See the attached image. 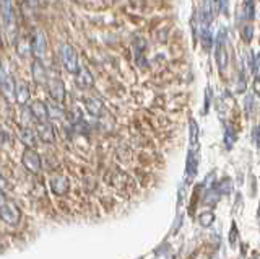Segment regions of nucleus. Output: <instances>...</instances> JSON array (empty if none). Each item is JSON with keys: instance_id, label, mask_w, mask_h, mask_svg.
Listing matches in <instances>:
<instances>
[{"instance_id": "nucleus-34", "label": "nucleus", "mask_w": 260, "mask_h": 259, "mask_svg": "<svg viewBox=\"0 0 260 259\" xmlns=\"http://www.w3.org/2000/svg\"><path fill=\"white\" fill-rule=\"evenodd\" d=\"M7 202V197H5V194H4V191L0 189V207H2L4 204Z\"/></svg>"}, {"instance_id": "nucleus-8", "label": "nucleus", "mask_w": 260, "mask_h": 259, "mask_svg": "<svg viewBox=\"0 0 260 259\" xmlns=\"http://www.w3.org/2000/svg\"><path fill=\"white\" fill-rule=\"evenodd\" d=\"M29 112H31V116L36 119V123H44V121H49L47 106H46V103L41 101V100H35L29 104Z\"/></svg>"}, {"instance_id": "nucleus-30", "label": "nucleus", "mask_w": 260, "mask_h": 259, "mask_svg": "<svg viewBox=\"0 0 260 259\" xmlns=\"http://www.w3.org/2000/svg\"><path fill=\"white\" fill-rule=\"evenodd\" d=\"M247 66H249V72H254V66H255V55H254V52H249V55H247Z\"/></svg>"}, {"instance_id": "nucleus-19", "label": "nucleus", "mask_w": 260, "mask_h": 259, "mask_svg": "<svg viewBox=\"0 0 260 259\" xmlns=\"http://www.w3.org/2000/svg\"><path fill=\"white\" fill-rule=\"evenodd\" d=\"M223 140H224V145H226L228 150L233 149V145L236 143V140H238V135H236L233 126L224 124V137H223Z\"/></svg>"}, {"instance_id": "nucleus-18", "label": "nucleus", "mask_w": 260, "mask_h": 259, "mask_svg": "<svg viewBox=\"0 0 260 259\" xmlns=\"http://www.w3.org/2000/svg\"><path fill=\"white\" fill-rule=\"evenodd\" d=\"M85 104H86V111L89 112V114H93V116H101L103 112H104L103 103L100 100H96V98L85 100Z\"/></svg>"}, {"instance_id": "nucleus-11", "label": "nucleus", "mask_w": 260, "mask_h": 259, "mask_svg": "<svg viewBox=\"0 0 260 259\" xmlns=\"http://www.w3.org/2000/svg\"><path fill=\"white\" fill-rule=\"evenodd\" d=\"M0 92H2L4 95H7V96L13 95V92H15L13 78H12V77H8V75L5 74V70H4V67H2V64H0Z\"/></svg>"}, {"instance_id": "nucleus-26", "label": "nucleus", "mask_w": 260, "mask_h": 259, "mask_svg": "<svg viewBox=\"0 0 260 259\" xmlns=\"http://www.w3.org/2000/svg\"><path fill=\"white\" fill-rule=\"evenodd\" d=\"M238 240H239V232H238V226H236V223L233 222L231 230H230V245L234 248L236 243H238Z\"/></svg>"}, {"instance_id": "nucleus-15", "label": "nucleus", "mask_w": 260, "mask_h": 259, "mask_svg": "<svg viewBox=\"0 0 260 259\" xmlns=\"http://www.w3.org/2000/svg\"><path fill=\"white\" fill-rule=\"evenodd\" d=\"M46 106H47L49 119H54V121H63L65 119V111L60 106V103H57V101H47Z\"/></svg>"}, {"instance_id": "nucleus-6", "label": "nucleus", "mask_w": 260, "mask_h": 259, "mask_svg": "<svg viewBox=\"0 0 260 259\" xmlns=\"http://www.w3.org/2000/svg\"><path fill=\"white\" fill-rule=\"evenodd\" d=\"M36 135L39 137V140L44 142V143H54L55 142L54 126L49 123V121H44V123H36Z\"/></svg>"}, {"instance_id": "nucleus-1", "label": "nucleus", "mask_w": 260, "mask_h": 259, "mask_svg": "<svg viewBox=\"0 0 260 259\" xmlns=\"http://www.w3.org/2000/svg\"><path fill=\"white\" fill-rule=\"evenodd\" d=\"M0 15H2L4 28L7 31L8 38L15 41L16 38V21H15V10L12 0H0Z\"/></svg>"}, {"instance_id": "nucleus-20", "label": "nucleus", "mask_w": 260, "mask_h": 259, "mask_svg": "<svg viewBox=\"0 0 260 259\" xmlns=\"http://www.w3.org/2000/svg\"><path fill=\"white\" fill-rule=\"evenodd\" d=\"M242 13H244V18H246L247 21L254 20V17H255V4H254V0H244Z\"/></svg>"}, {"instance_id": "nucleus-16", "label": "nucleus", "mask_w": 260, "mask_h": 259, "mask_svg": "<svg viewBox=\"0 0 260 259\" xmlns=\"http://www.w3.org/2000/svg\"><path fill=\"white\" fill-rule=\"evenodd\" d=\"M197 169H199V160L195 157L193 150L189 152L187 155V165H185V171H187V180H193V176L197 175Z\"/></svg>"}, {"instance_id": "nucleus-2", "label": "nucleus", "mask_w": 260, "mask_h": 259, "mask_svg": "<svg viewBox=\"0 0 260 259\" xmlns=\"http://www.w3.org/2000/svg\"><path fill=\"white\" fill-rule=\"evenodd\" d=\"M0 218H2V222H5L7 225L16 226L21 222V210L13 200L7 199L5 204L0 207Z\"/></svg>"}, {"instance_id": "nucleus-21", "label": "nucleus", "mask_w": 260, "mask_h": 259, "mask_svg": "<svg viewBox=\"0 0 260 259\" xmlns=\"http://www.w3.org/2000/svg\"><path fill=\"white\" fill-rule=\"evenodd\" d=\"M219 196H221V194H219V191L216 189V188H213V186H211L210 188V191L205 194V199H203V204L205 206H210V207H213L216 202L219 200Z\"/></svg>"}, {"instance_id": "nucleus-13", "label": "nucleus", "mask_w": 260, "mask_h": 259, "mask_svg": "<svg viewBox=\"0 0 260 259\" xmlns=\"http://www.w3.org/2000/svg\"><path fill=\"white\" fill-rule=\"evenodd\" d=\"M15 100L16 103H20V104H26L28 100H29V87L24 83V82H16L15 83Z\"/></svg>"}, {"instance_id": "nucleus-33", "label": "nucleus", "mask_w": 260, "mask_h": 259, "mask_svg": "<svg viewBox=\"0 0 260 259\" xmlns=\"http://www.w3.org/2000/svg\"><path fill=\"white\" fill-rule=\"evenodd\" d=\"M255 142H257V147L260 149V124H258V127L255 129Z\"/></svg>"}, {"instance_id": "nucleus-5", "label": "nucleus", "mask_w": 260, "mask_h": 259, "mask_svg": "<svg viewBox=\"0 0 260 259\" xmlns=\"http://www.w3.org/2000/svg\"><path fill=\"white\" fill-rule=\"evenodd\" d=\"M21 163L32 175H38L41 171V168H43V163H41V158H39V153L32 147H24V150L21 153Z\"/></svg>"}, {"instance_id": "nucleus-32", "label": "nucleus", "mask_w": 260, "mask_h": 259, "mask_svg": "<svg viewBox=\"0 0 260 259\" xmlns=\"http://www.w3.org/2000/svg\"><path fill=\"white\" fill-rule=\"evenodd\" d=\"M254 93H255L257 96H260V78H257V77H255V80H254Z\"/></svg>"}, {"instance_id": "nucleus-23", "label": "nucleus", "mask_w": 260, "mask_h": 259, "mask_svg": "<svg viewBox=\"0 0 260 259\" xmlns=\"http://www.w3.org/2000/svg\"><path fill=\"white\" fill-rule=\"evenodd\" d=\"M213 222H215V214L211 210H205V212H202L199 215V223L202 226H210Z\"/></svg>"}, {"instance_id": "nucleus-14", "label": "nucleus", "mask_w": 260, "mask_h": 259, "mask_svg": "<svg viewBox=\"0 0 260 259\" xmlns=\"http://www.w3.org/2000/svg\"><path fill=\"white\" fill-rule=\"evenodd\" d=\"M31 72H32V78H35L36 83H39V85L46 83L47 74H46V69L43 66V62H41V59H35V62H32V67H31Z\"/></svg>"}, {"instance_id": "nucleus-28", "label": "nucleus", "mask_w": 260, "mask_h": 259, "mask_svg": "<svg viewBox=\"0 0 260 259\" xmlns=\"http://www.w3.org/2000/svg\"><path fill=\"white\" fill-rule=\"evenodd\" d=\"M244 90H246V75H244V70H241L239 74V87H238V93H242Z\"/></svg>"}, {"instance_id": "nucleus-12", "label": "nucleus", "mask_w": 260, "mask_h": 259, "mask_svg": "<svg viewBox=\"0 0 260 259\" xmlns=\"http://www.w3.org/2000/svg\"><path fill=\"white\" fill-rule=\"evenodd\" d=\"M49 184H51V191L57 196H63L69 191V181L63 176H54Z\"/></svg>"}, {"instance_id": "nucleus-17", "label": "nucleus", "mask_w": 260, "mask_h": 259, "mask_svg": "<svg viewBox=\"0 0 260 259\" xmlns=\"http://www.w3.org/2000/svg\"><path fill=\"white\" fill-rule=\"evenodd\" d=\"M18 137H20V140L23 142L24 147H35V145H36V135H35V132H32L31 129H28L26 126L20 127Z\"/></svg>"}, {"instance_id": "nucleus-4", "label": "nucleus", "mask_w": 260, "mask_h": 259, "mask_svg": "<svg viewBox=\"0 0 260 259\" xmlns=\"http://www.w3.org/2000/svg\"><path fill=\"white\" fill-rule=\"evenodd\" d=\"M215 57L219 70H224L228 66V47H226V31L221 30L218 31L216 39H215Z\"/></svg>"}, {"instance_id": "nucleus-31", "label": "nucleus", "mask_w": 260, "mask_h": 259, "mask_svg": "<svg viewBox=\"0 0 260 259\" xmlns=\"http://www.w3.org/2000/svg\"><path fill=\"white\" fill-rule=\"evenodd\" d=\"M254 74L257 75V78H260V54L255 55V66H254Z\"/></svg>"}, {"instance_id": "nucleus-35", "label": "nucleus", "mask_w": 260, "mask_h": 259, "mask_svg": "<svg viewBox=\"0 0 260 259\" xmlns=\"http://www.w3.org/2000/svg\"><path fill=\"white\" fill-rule=\"evenodd\" d=\"M258 210H260V209H258ZM258 217H260V212H258Z\"/></svg>"}, {"instance_id": "nucleus-24", "label": "nucleus", "mask_w": 260, "mask_h": 259, "mask_svg": "<svg viewBox=\"0 0 260 259\" xmlns=\"http://www.w3.org/2000/svg\"><path fill=\"white\" fill-rule=\"evenodd\" d=\"M211 4H213V9L216 13L228 15V12H230V2L228 0H211Z\"/></svg>"}, {"instance_id": "nucleus-7", "label": "nucleus", "mask_w": 260, "mask_h": 259, "mask_svg": "<svg viewBox=\"0 0 260 259\" xmlns=\"http://www.w3.org/2000/svg\"><path fill=\"white\" fill-rule=\"evenodd\" d=\"M31 51L35 54L36 59H43L47 51V41H46V35L43 31H36L35 36H32V43H31Z\"/></svg>"}, {"instance_id": "nucleus-22", "label": "nucleus", "mask_w": 260, "mask_h": 259, "mask_svg": "<svg viewBox=\"0 0 260 259\" xmlns=\"http://www.w3.org/2000/svg\"><path fill=\"white\" fill-rule=\"evenodd\" d=\"M199 147V124L192 119L190 121V150Z\"/></svg>"}, {"instance_id": "nucleus-25", "label": "nucleus", "mask_w": 260, "mask_h": 259, "mask_svg": "<svg viewBox=\"0 0 260 259\" xmlns=\"http://www.w3.org/2000/svg\"><path fill=\"white\" fill-rule=\"evenodd\" d=\"M216 189L219 191V194H224V196H228V194H230L231 189H233V184H231L230 178H224V180L219 181V184L216 186Z\"/></svg>"}, {"instance_id": "nucleus-27", "label": "nucleus", "mask_w": 260, "mask_h": 259, "mask_svg": "<svg viewBox=\"0 0 260 259\" xmlns=\"http://www.w3.org/2000/svg\"><path fill=\"white\" fill-rule=\"evenodd\" d=\"M242 38H244V41H246V43H250L252 38H254V26H252V25L244 26L242 28Z\"/></svg>"}, {"instance_id": "nucleus-29", "label": "nucleus", "mask_w": 260, "mask_h": 259, "mask_svg": "<svg viewBox=\"0 0 260 259\" xmlns=\"http://www.w3.org/2000/svg\"><path fill=\"white\" fill-rule=\"evenodd\" d=\"M210 101H211V88H207V92H205V106H203V112H208Z\"/></svg>"}, {"instance_id": "nucleus-9", "label": "nucleus", "mask_w": 260, "mask_h": 259, "mask_svg": "<svg viewBox=\"0 0 260 259\" xmlns=\"http://www.w3.org/2000/svg\"><path fill=\"white\" fill-rule=\"evenodd\" d=\"M49 95H51V98L54 101L63 103V100H65V87L62 83V80H59V78L49 80Z\"/></svg>"}, {"instance_id": "nucleus-10", "label": "nucleus", "mask_w": 260, "mask_h": 259, "mask_svg": "<svg viewBox=\"0 0 260 259\" xmlns=\"http://www.w3.org/2000/svg\"><path fill=\"white\" fill-rule=\"evenodd\" d=\"M75 83L77 87L83 88V90H88V88H91L94 80H93V75L89 74V70L85 69V67H80L77 72H75Z\"/></svg>"}, {"instance_id": "nucleus-3", "label": "nucleus", "mask_w": 260, "mask_h": 259, "mask_svg": "<svg viewBox=\"0 0 260 259\" xmlns=\"http://www.w3.org/2000/svg\"><path fill=\"white\" fill-rule=\"evenodd\" d=\"M60 57H62V64L67 72L70 74H75V72L80 69L78 66V54L75 51V47L70 44H62L60 46Z\"/></svg>"}]
</instances>
